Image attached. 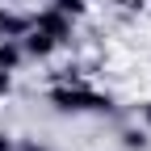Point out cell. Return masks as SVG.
<instances>
[{"label":"cell","mask_w":151,"mask_h":151,"mask_svg":"<svg viewBox=\"0 0 151 151\" xmlns=\"http://www.w3.org/2000/svg\"><path fill=\"white\" fill-rule=\"evenodd\" d=\"M59 113H109L113 109V101L109 97H101V92H92V88H84L80 80H63L59 88H50V97H46Z\"/></svg>","instance_id":"1"},{"label":"cell","mask_w":151,"mask_h":151,"mask_svg":"<svg viewBox=\"0 0 151 151\" xmlns=\"http://www.w3.org/2000/svg\"><path fill=\"white\" fill-rule=\"evenodd\" d=\"M29 25H34V29H42V34H50L59 46L71 38V17H67V13H59V9H50V4H46L42 13H34V17H29Z\"/></svg>","instance_id":"2"},{"label":"cell","mask_w":151,"mask_h":151,"mask_svg":"<svg viewBox=\"0 0 151 151\" xmlns=\"http://www.w3.org/2000/svg\"><path fill=\"white\" fill-rule=\"evenodd\" d=\"M17 42H21V55H29V59H50V55H55V46H59L50 34L34 29V25H29V34H25V38H17Z\"/></svg>","instance_id":"3"},{"label":"cell","mask_w":151,"mask_h":151,"mask_svg":"<svg viewBox=\"0 0 151 151\" xmlns=\"http://www.w3.org/2000/svg\"><path fill=\"white\" fill-rule=\"evenodd\" d=\"M25 34H29V17L25 13L0 9V38H25Z\"/></svg>","instance_id":"4"},{"label":"cell","mask_w":151,"mask_h":151,"mask_svg":"<svg viewBox=\"0 0 151 151\" xmlns=\"http://www.w3.org/2000/svg\"><path fill=\"white\" fill-rule=\"evenodd\" d=\"M17 63H21V42L0 38V71H17Z\"/></svg>","instance_id":"5"},{"label":"cell","mask_w":151,"mask_h":151,"mask_svg":"<svg viewBox=\"0 0 151 151\" xmlns=\"http://www.w3.org/2000/svg\"><path fill=\"white\" fill-rule=\"evenodd\" d=\"M50 9H59V13H67L71 21H76V17H84V9H88V4H84V0H55Z\"/></svg>","instance_id":"6"},{"label":"cell","mask_w":151,"mask_h":151,"mask_svg":"<svg viewBox=\"0 0 151 151\" xmlns=\"http://www.w3.org/2000/svg\"><path fill=\"white\" fill-rule=\"evenodd\" d=\"M122 147L143 151V147H147V134H143V130H122Z\"/></svg>","instance_id":"7"},{"label":"cell","mask_w":151,"mask_h":151,"mask_svg":"<svg viewBox=\"0 0 151 151\" xmlns=\"http://www.w3.org/2000/svg\"><path fill=\"white\" fill-rule=\"evenodd\" d=\"M9 88H13V71H0V97H4Z\"/></svg>","instance_id":"8"},{"label":"cell","mask_w":151,"mask_h":151,"mask_svg":"<svg viewBox=\"0 0 151 151\" xmlns=\"http://www.w3.org/2000/svg\"><path fill=\"white\" fill-rule=\"evenodd\" d=\"M139 113H143V122L151 126V101H147V105H139Z\"/></svg>","instance_id":"9"},{"label":"cell","mask_w":151,"mask_h":151,"mask_svg":"<svg viewBox=\"0 0 151 151\" xmlns=\"http://www.w3.org/2000/svg\"><path fill=\"white\" fill-rule=\"evenodd\" d=\"M0 151H13V139L9 134H0Z\"/></svg>","instance_id":"10"}]
</instances>
